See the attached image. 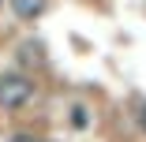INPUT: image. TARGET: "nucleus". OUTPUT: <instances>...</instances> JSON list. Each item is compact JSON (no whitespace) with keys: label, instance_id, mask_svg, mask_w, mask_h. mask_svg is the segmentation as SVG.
<instances>
[{"label":"nucleus","instance_id":"obj_5","mask_svg":"<svg viewBox=\"0 0 146 142\" xmlns=\"http://www.w3.org/2000/svg\"><path fill=\"white\" fill-rule=\"evenodd\" d=\"M139 127H142V131H146V105H142V108H139Z\"/></svg>","mask_w":146,"mask_h":142},{"label":"nucleus","instance_id":"obj_1","mask_svg":"<svg viewBox=\"0 0 146 142\" xmlns=\"http://www.w3.org/2000/svg\"><path fill=\"white\" fill-rule=\"evenodd\" d=\"M30 97H34V79H26V75H19V71L0 75V108L15 112V108H23Z\"/></svg>","mask_w":146,"mask_h":142},{"label":"nucleus","instance_id":"obj_4","mask_svg":"<svg viewBox=\"0 0 146 142\" xmlns=\"http://www.w3.org/2000/svg\"><path fill=\"white\" fill-rule=\"evenodd\" d=\"M11 142H41V138H34V135H11Z\"/></svg>","mask_w":146,"mask_h":142},{"label":"nucleus","instance_id":"obj_6","mask_svg":"<svg viewBox=\"0 0 146 142\" xmlns=\"http://www.w3.org/2000/svg\"><path fill=\"white\" fill-rule=\"evenodd\" d=\"M0 4H4V0H0Z\"/></svg>","mask_w":146,"mask_h":142},{"label":"nucleus","instance_id":"obj_3","mask_svg":"<svg viewBox=\"0 0 146 142\" xmlns=\"http://www.w3.org/2000/svg\"><path fill=\"white\" fill-rule=\"evenodd\" d=\"M71 127H75V131H86V127H90V112H86L82 105L71 108Z\"/></svg>","mask_w":146,"mask_h":142},{"label":"nucleus","instance_id":"obj_2","mask_svg":"<svg viewBox=\"0 0 146 142\" xmlns=\"http://www.w3.org/2000/svg\"><path fill=\"white\" fill-rule=\"evenodd\" d=\"M45 4H49V0H8V8H11L15 19H23V22H34V19L45 11Z\"/></svg>","mask_w":146,"mask_h":142}]
</instances>
